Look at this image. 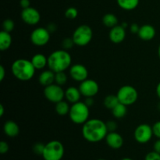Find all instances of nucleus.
<instances>
[{
    "instance_id": "obj_1",
    "label": "nucleus",
    "mask_w": 160,
    "mask_h": 160,
    "mask_svg": "<svg viewBox=\"0 0 160 160\" xmlns=\"http://www.w3.org/2000/svg\"><path fill=\"white\" fill-rule=\"evenodd\" d=\"M82 135L91 143H97L106 138L109 133L106 123L99 119H89L82 125Z\"/></svg>"
},
{
    "instance_id": "obj_2",
    "label": "nucleus",
    "mask_w": 160,
    "mask_h": 160,
    "mask_svg": "<svg viewBox=\"0 0 160 160\" xmlns=\"http://www.w3.org/2000/svg\"><path fill=\"white\" fill-rule=\"evenodd\" d=\"M71 63L72 57L67 50H56L48 56V67L55 73L64 72L71 67Z\"/></svg>"
},
{
    "instance_id": "obj_3",
    "label": "nucleus",
    "mask_w": 160,
    "mask_h": 160,
    "mask_svg": "<svg viewBox=\"0 0 160 160\" xmlns=\"http://www.w3.org/2000/svg\"><path fill=\"white\" fill-rule=\"evenodd\" d=\"M11 71L12 75L19 81H28L34 78L36 69L31 60L18 59L12 63Z\"/></svg>"
},
{
    "instance_id": "obj_4",
    "label": "nucleus",
    "mask_w": 160,
    "mask_h": 160,
    "mask_svg": "<svg viewBox=\"0 0 160 160\" xmlns=\"http://www.w3.org/2000/svg\"><path fill=\"white\" fill-rule=\"evenodd\" d=\"M89 116H90L89 106L86 105L84 102L79 101L72 104V106H70L69 117L70 120L75 124L83 125L89 120Z\"/></svg>"
},
{
    "instance_id": "obj_5",
    "label": "nucleus",
    "mask_w": 160,
    "mask_h": 160,
    "mask_svg": "<svg viewBox=\"0 0 160 160\" xmlns=\"http://www.w3.org/2000/svg\"><path fill=\"white\" fill-rule=\"evenodd\" d=\"M65 148L61 142L52 140L45 144L42 157L44 160H61L63 158Z\"/></svg>"
},
{
    "instance_id": "obj_6",
    "label": "nucleus",
    "mask_w": 160,
    "mask_h": 160,
    "mask_svg": "<svg viewBox=\"0 0 160 160\" xmlns=\"http://www.w3.org/2000/svg\"><path fill=\"white\" fill-rule=\"evenodd\" d=\"M93 38V31L89 26L82 24L78 27L73 31L72 38L78 46H86L88 45Z\"/></svg>"
},
{
    "instance_id": "obj_7",
    "label": "nucleus",
    "mask_w": 160,
    "mask_h": 160,
    "mask_svg": "<svg viewBox=\"0 0 160 160\" xmlns=\"http://www.w3.org/2000/svg\"><path fill=\"white\" fill-rule=\"evenodd\" d=\"M119 102L125 106H131L137 102L138 98V92L137 89L131 85H123L117 93Z\"/></svg>"
},
{
    "instance_id": "obj_8",
    "label": "nucleus",
    "mask_w": 160,
    "mask_h": 160,
    "mask_svg": "<svg viewBox=\"0 0 160 160\" xmlns=\"http://www.w3.org/2000/svg\"><path fill=\"white\" fill-rule=\"evenodd\" d=\"M44 95L48 101L53 103H57L63 100L65 98V91L62 86L57 84H52L44 88Z\"/></svg>"
},
{
    "instance_id": "obj_9",
    "label": "nucleus",
    "mask_w": 160,
    "mask_h": 160,
    "mask_svg": "<svg viewBox=\"0 0 160 160\" xmlns=\"http://www.w3.org/2000/svg\"><path fill=\"white\" fill-rule=\"evenodd\" d=\"M152 127L147 123H142L135 128L134 132V139L140 144H146L152 138Z\"/></svg>"
},
{
    "instance_id": "obj_10",
    "label": "nucleus",
    "mask_w": 160,
    "mask_h": 160,
    "mask_svg": "<svg viewBox=\"0 0 160 160\" xmlns=\"http://www.w3.org/2000/svg\"><path fill=\"white\" fill-rule=\"evenodd\" d=\"M50 34L47 28H37L31 32L30 39L33 45L36 46H45L50 41Z\"/></svg>"
},
{
    "instance_id": "obj_11",
    "label": "nucleus",
    "mask_w": 160,
    "mask_h": 160,
    "mask_svg": "<svg viewBox=\"0 0 160 160\" xmlns=\"http://www.w3.org/2000/svg\"><path fill=\"white\" fill-rule=\"evenodd\" d=\"M80 92L85 98H93L99 92V85L98 83L92 79H86L80 83Z\"/></svg>"
},
{
    "instance_id": "obj_12",
    "label": "nucleus",
    "mask_w": 160,
    "mask_h": 160,
    "mask_svg": "<svg viewBox=\"0 0 160 160\" xmlns=\"http://www.w3.org/2000/svg\"><path fill=\"white\" fill-rule=\"evenodd\" d=\"M21 19L28 25L34 26L40 22L41 14L38 9L30 6L26 9H23L21 12Z\"/></svg>"
},
{
    "instance_id": "obj_13",
    "label": "nucleus",
    "mask_w": 160,
    "mask_h": 160,
    "mask_svg": "<svg viewBox=\"0 0 160 160\" xmlns=\"http://www.w3.org/2000/svg\"><path fill=\"white\" fill-rule=\"evenodd\" d=\"M70 76L73 81L82 82L88 78V70L85 66L77 63L70 67Z\"/></svg>"
},
{
    "instance_id": "obj_14",
    "label": "nucleus",
    "mask_w": 160,
    "mask_h": 160,
    "mask_svg": "<svg viewBox=\"0 0 160 160\" xmlns=\"http://www.w3.org/2000/svg\"><path fill=\"white\" fill-rule=\"evenodd\" d=\"M109 38L112 43H121L126 38V28H123L121 24L113 27L109 31Z\"/></svg>"
},
{
    "instance_id": "obj_15",
    "label": "nucleus",
    "mask_w": 160,
    "mask_h": 160,
    "mask_svg": "<svg viewBox=\"0 0 160 160\" xmlns=\"http://www.w3.org/2000/svg\"><path fill=\"white\" fill-rule=\"evenodd\" d=\"M105 140H106L108 146L110 147L112 149H119L123 145V137L121 136V134L116 131L108 133Z\"/></svg>"
},
{
    "instance_id": "obj_16",
    "label": "nucleus",
    "mask_w": 160,
    "mask_h": 160,
    "mask_svg": "<svg viewBox=\"0 0 160 160\" xmlns=\"http://www.w3.org/2000/svg\"><path fill=\"white\" fill-rule=\"evenodd\" d=\"M156 34V29L150 24H144L140 27L138 33V37L143 41H151L155 38Z\"/></svg>"
},
{
    "instance_id": "obj_17",
    "label": "nucleus",
    "mask_w": 160,
    "mask_h": 160,
    "mask_svg": "<svg viewBox=\"0 0 160 160\" xmlns=\"http://www.w3.org/2000/svg\"><path fill=\"white\" fill-rule=\"evenodd\" d=\"M3 131L9 138H15L20 134V128L15 121L8 120L3 125Z\"/></svg>"
},
{
    "instance_id": "obj_18",
    "label": "nucleus",
    "mask_w": 160,
    "mask_h": 160,
    "mask_svg": "<svg viewBox=\"0 0 160 160\" xmlns=\"http://www.w3.org/2000/svg\"><path fill=\"white\" fill-rule=\"evenodd\" d=\"M81 95H81V92H80L79 88H77L75 87H69L65 91L66 99H67L68 102L72 103V104L79 102Z\"/></svg>"
},
{
    "instance_id": "obj_19",
    "label": "nucleus",
    "mask_w": 160,
    "mask_h": 160,
    "mask_svg": "<svg viewBox=\"0 0 160 160\" xmlns=\"http://www.w3.org/2000/svg\"><path fill=\"white\" fill-rule=\"evenodd\" d=\"M55 74H56V73L51 70H44L39 75V83L44 87H46V86L53 84L55 82Z\"/></svg>"
},
{
    "instance_id": "obj_20",
    "label": "nucleus",
    "mask_w": 160,
    "mask_h": 160,
    "mask_svg": "<svg viewBox=\"0 0 160 160\" xmlns=\"http://www.w3.org/2000/svg\"><path fill=\"white\" fill-rule=\"evenodd\" d=\"M31 62L36 70H42L48 67V57L42 53H37L31 58Z\"/></svg>"
},
{
    "instance_id": "obj_21",
    "label": "nucleus",
    "mask_w": 160,
    "mask_h": 160,
    "mask_svg": "<svg viewBox=\"0 0 160 160\" xmlns=\"http://www.w3.org/2000/svg\"><path fill=\"white\" fill-rule=\"evenodd\" d=\"M12 38L10 33L7 31H2L0 32V50L6 51L10 48L12 45Z\"/></svg>"
},
{
    "instance_id": "obj_22",
    "label": "nucleus",
    "mask_w": 160,
    "mask_h": 160,
    "mask_svg": "<svg viewBox=\"0 0 160 160\" xmlns=\"http://www.w3.org/2000/svg\"><path fill=\"white\" fill-rule=\"evenodd\" d=\"M140 0H117V5L123 10H134L138 6Z\"/></svg>"
},
{
    "instance_id": "obj_23",
    "label": "nucleus",
    "mask_w": 160,
    "mask_h": 160,
    "mask_svg": "<svg viewBox=\"0 0 160 160\" xmlns=\"http://www.w3.org/2000/svg\"><path fill=\"white\" fill-rule=\"evenodd\" d=\"M70 106H69V103L67 101H62L56 103V106H55V110H56V113L59 116H66L69 114L70 112Z\"/></svg>"
},
{
    "instance_id": "obj_24",
    "label": "nucleus",
    "mask_w": 160,
    "mask_h": 160,
    "mask_svg": "<svg viewBox=\"0 0 160 160\" xmlns=\"http://www.w3.org/2000/svg\"><path fill=\"white\" fill-rule=\"evenodd\" d=\"M128 112V106L122 103H118L113 109H112V113L113 117L117 119H122L127 115Z\"/></svg>"
},
{
    "instance_id": "obj_25",
    "label": "nucleus",
    "mask_w": 160,
    "mask_h": 160,
    "mask_svg": "<svg viewBox=\"0 0 160 160\" xmlns=\"http://www.w3.org/2000/svg\"><path fill=\"white\" fill-rule=\"evenodd\" d=\"M102 23L106 27L112 28L118 25V19L113 13H106L102 17Z\"/></svg>"
},
{
    "instance_id": "obj_26",
    "label": "nucleus",
    "mask_w": 160,
    "mask_h": 160,
    "mask_svg": "<svg viewBox=\"0 0 160 160\" xmlns=\"http://www.w3.org/2000/svg\"><path fill=\"white\" fill-rule=\"evenodd\" d=\"M118 103H120V102H119V99L118 98H117V95H107V96L104 98V102H103V104H104L105 107H106L109 109H111V110H112Z\"/></svg>"
},
{
    "instance_id": "obj_27",
    "label": "nucleus",
    "mask_w": 160,
    "mask_h": 160,
    "mask_svg": "<svg viewBox=\"0 0 160 160\" xmlns=\"http://www.w3.org/2000/svg\"><path fill=\"white\" fill-rule=\"evenodd\" d=\"M67 75L64 72H58L55 74V83L59 85L62 86L67 83Z\"/></svg>"
},
{
    "instance_id": "obj_28",
    "label": "nucleus",
    "mask_w": 160,
    "mask_h": 160,
    "mask_svg": "<svg viewBox=\"0 0 160 160\" xmlns=\"http://www.w3.org/2000/svg\"><path fill=\"white\" fill-rule=\"evenodd\" d=\"M14 28H15V23L14 21L11 19H6L3 21L2 23V31H7V32L11 33L13 31Z\"/></svg>"
},
{
    "instance_id": "obj_29",
    "label": "nucleus",
    "mask_w": 160,
    "mask_h": 160,
    "mask_svg": "<svg viewBox=\"0 0 160 160\" xmlns=\"http://www.w3.org/2000/svg\"><path fill=\"white\" fill-rule=\"evenodd\" d=\"M78 11L75 7H69L65 11V17L66 18L69 20H74L78 17Z\"/></svg>"
},
{
    "instance_id": "obj_30",
    "label": "nucleus",
    "mask_w": 160,
    "mask_h": 160,
    "mask_svg": "<svg viewBox=\"0 0 160 160\" xmlns=\"http://www.w3.org/2000/svg\"><path fill=\"white\" fill-rule=\"evenodd\" d=\"M74 45H75L74 42H73V40L72 38H65L62 42V48H63V49L67 50V51L70 49H71Z\"/></svg>"
},
{
    "instance_id": "obj_31",
    "label": "nucleus",
    "mask_w": 160,
    "mask_h": 160,
    "mask_svg": "<svg viewBox=\"0 0 160 160\" xmlns=\"http://www.w3.org/2000/svg\"><path fill=\"white\" fill-rule=\"evenodd\" d=\"M45 145L43 143H41V142H38L35 143L33 146V151L35 153L36 155H38V156H42L43 154L44 148H45Z\"/></svg>"
},
{
    "instance_id": "obj_32",
    "label": "nucleus",
    "mask_w": 160,
    "mask_h": 160,
    "mask_svg": "<svg viewBox=\"0 0 160 160\" xmlns=\"http://www.w3.org/2000/svg\"><path fill=\"white\" fill-rule=\"evenodd\" d=\"M145 160H160V154L156 152H150L145 156Z\"/></svg>"
},
{
    "instance_id": "obj_33",
    "label": "nucleus",
    "mask_w": 160,
    "mask_h": 160,
    "mask_svg": "<svg viewBox=\"0 0 160 160\" xmlns=\"http://www.w3.org/2000/svg\"><path fill=\"white\" fill-rule=\"evenodd\" d=\"M106 127L109 132H112V131H116L117 129V123L114 120H109V121L106 122Z\"/></svg>"
},
{
    "instance_id": "obj_34",
    "label": "nucleus",
    "mask_w": 160,
    "mask_h": 160,
    "mask_svg": "<svg viewBox=\"0 0 160 160\" xmlns=\"http://www.w3.org/2000/svg\"><path fill=\"white\" fill-rule=\"evenodd\" d=\"M153 134L158 139H160V121H157L152 126Z\"/></svg>"
},
{
    "instance_id": "obj_35",
    "label": "nucleus",
    "mask_w": 160,
    "mask_h": 160,
    "mask_svg": "<svg viewBox=\"0 0 160 160\" xmlns=\"http://www.w3.org/2000/svg\"><path fill=\"white\" fill-rule=\"evenodd\" d=\"M9 147L8 145L7 142H4V141H2L0 142V153L1 154H6L9 152Z\"/></svg>"
},
{
    "instance_id": "obj_36",
    "label": "nucleus",
    "mask_w": 160,
    "mask_h": 160,
    "mask_svg": "<svg viewBox=\"0 0 160 160\" xmlns=\"http://www.w3.org/2000/svg\"><path fill=\"white\" fill-rule=\"evenodd\" d=\"M139 29H140V27H139L136 23H132V24L130 26V31H131V32L133 33V34H138L139 31Z\"/></svg>"
},
{
    "instance_id": "obj_37",
    "label": "nucleus",
    "mask_w": 160,
    "mask_h": 160,
    "mask_svg": "<svg viewBox=\"0 0 160 160\" xmlns=\"http://www.w3.org/2000/svg\"><path fill=\"white\" fill-rule=\"evenodd\" d=\"M20 5L23 9H26L31 6V2L30 0H20Z\"/></svg>"
},
{
    "instance_id": "obj_38",
    "label": "nucleus",
    "mask_w": 160,
    "mask_h": 160,
    "mask_svg": "<svg viewBox=\"0 0 160 160\" xmlns=\"http://www.w3.org/2000/svg\"><path fill=\"white\" fill-rule=\"evenodd\" d=\"M153 149H154L155 152L159 153L160 154V139H158L156 142L154 143V145H153Z\"/></svg>"
},
{
    "instance_id": "obj_39",
    "label": "nucleus",
    "mask_w": 160,
    "mask_h": 160,
    "mask_svg": "<svg viewBox=\"0 0 160 160\" xmlns=\"http://www.w3.org/2000/svg\"><path fill=\"white\" fill-rule=\"evenodd\" d=\"M6 77V70L2 65L0 66V81H2Z\"/></svg>"
},
{
    "instance_id": "obj_40",
    "label": "nucleus",
    "mask_w": 160,
    "mask_h": 160,
    "mask_svg": "<svg viewBox=\"0 0 160 160\" xmlns=\"http://www.w3.org/2000/svg\"><path fill=\"white\" fill-rule=\"evenodd\" d=\"M84 102H85L86 105H88V106L90 107V106H92V105L94 104V102H94L93 98H86Z\"/></svg>"
},
{
    "instance_id": "obj_41",
    "label": "nucleus",
    "mask_w": 160,
    "mask_h": 160,
    "mask_svg": "<svg viewBox=\"0 0 160 160\" xmlns=\"http://www.w3.org/2000/svg\"><path fill=\"white\" fill-rule=\"evenodd\" d=\"M47 29L49 31L50 33H52V32H53V31H56V25L54 24V23H50V24L48 26V28H47Z\"/></svg>"
},
{
    "instance_id": "obj_42",
    "label": "nucleus",
    "mask_w": 160,
    "mask_h": 160,
    "mask_svg": "<svg viewBox=\"0 0 160 160\" xmlns=\"http://www.w3.org/2000/svg\"><path fill=\"white\" fill-rule=\"evenodd\" d=\"M156 95H157V96L159 97V98L160 99V82L157 84V86H156Z\"/></svg>"
},
{
    "instance_id": "obj_43",
    "label": "nucleus",
    "mask_w": 160,
    "mask_h": 160,
    "mask_svg": "<svg viewBox=\"0 0 160 160\" xmlns=\"http://www.w3.org/2000/svg\"><path fill=\"white\" fill-rule=\"evenodd\" d=\"M4 112H5V108L4 106H3V105L1 104L0 105V117H3Z\"/></svg>"
},
{
    "instance_id": "obj_44",
    "label": "nucleus",
    "mask_w": 160,
    "mask_h": 160,
    "mask_svg": "<svg viewBox=\"0 0 160 160\" xmlns=\"http://www.w3.org/2000/svg\"><path fill=\"white\" fill-rule=\"evenodd\" d=\"M122 26L123 27V28H127L128 27V23H126V22H123V23H122Z\"/></svg>"
},
{
    "instance_id": "obj_45",
    "label": "nucleus",
    "mask_w": 160,
    "mask_h": 160,
    "mask_svg": "<svg viewBox=\"0 0 160 160\" xmlns=\"http://www.w3.org/2000/svg\"><path fill=\"white\" fill-rule=\"evenodd\" d=\"M158 55H159V57L160 59V45H159V48H158Z\"/></svg>"
},
{
    "instance_id": "obj_46",
    "label": "nucleus",
    "mask_w": 160,
    "mask_h": 160,
    "mask_svg": "<svg viewBox=\"0 0 160 160\" xmlns=\"http://www.w3.org/2000/svg\"><path fill=\"white\" fill-rule=\"evenodd\" d=\"M121 160H133L132 159H131V158H128V157H126V158H123Z\"/></svg>"
},
{
    "instance_id": "obj_47",
    "label": "nucleus",
    "mask_w": 160,
    "mask_h": 160,
    "mask_svg": "<svg viewBox=\"0 0 160 160\" xmlns=\"http://www.w3.org/2000/svg\"><path fill=\"white\" fill-rule=\"evenodd\" d=\"M97 160H106V159H97Z\"/></svg>"
}]
</instances>
